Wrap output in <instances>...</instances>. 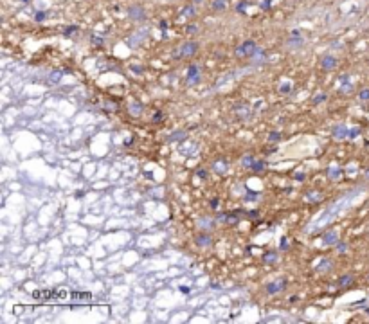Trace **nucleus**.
<instances>
[{"instance_id": "nucleus-36", "label": "nucleus", "mask_w": 369, "mask_h": 324, "mask_svg": "<svg viewBox=\"0 0 369 324\" xmlns=\"http://www.w3.org/2000/svg\"><path fill=\"white\" fill-rule=\"evenodd\" d=\"M245 7H247V2L241 0V2H238V6H236V11L238 13H245Z\"/></svg>"}, {"instance_id": "nucleus-53", "label": "nucleus", "mask_w": 369, "mask_h": 324, "mask_svg": "<svg viewBox=\"0 0 369 324\" xmlns=\"http://www.w3.org/2000/svg\"><path fill=\"white\" fill-rule=\"evenodd\" d=\"M24 2H27V0H24Z\"/></svg>"}, {"instance_id": "nucleus-23", "label": "nucleus", "mask_w": 369, "mask_h": 324, "mask_svg": "<svg viewBox=\"0 0 369 324\" xmlns=\"http://www.w3.org/2000/svg\"><path fill=\"white\" fill-rule=\"evenodd\" d=\"M324 101H328V96L324 94V92H320V94L313 96V99H312V103H313V105H322Z\"/></svg>"}, {"instance_id": "nucleus-46", "label": "nucleus", "mask_w": 369, "mask_h": 324, "mask_svg": "<svg viewBox=\"0 0 369 324\" xmlns=\"http://www.w3.org/2000/svg\"><path fill=\"white\" fill-rule=\"evenodd\" d=\"M304 177H306L304 173H295V178H297V180H304Z\"/></svg>"}, {"instance_id": "nucleus-25", "label": "nucleus", "mask_w": 369, "mask_h": 324, "mask_svg": "<svg viewBox=\"0 0 369 324\" xmlns=\"http://www.w3.org/2000/svg\"><path fill=\"white\" fill-rule=\"evenodd\" d=\"M277 259H279V258H277V254H275V252H267L265 256H263V261H265V263H275Z\"/></svg>"}, {"instance_id": "nucleus-6", "label": "nucleus", "mask_w": 369, "mask_h": 324, "mask_svg": "<svg viewBox=\"0 0 369 324\" xmlns=\"http://www.w3.org/2000/svg\"><path fill=\"white\" fill-rule=\"evenodd\" d=\"M286 45H288V47H292V49L303 47V45H304V38L301 36V33H299V31H292L290 38L286 40Z\"/></svg>"}, {"instance_id": "nucleus-49", "label": "nucleus", "mask_w": 369, "mask_h": 324, "mask_svg": "<svg viewBox=\"0 0 369 324\" xmlns=\"http://www.w3.org/2000/svg\"><path fill=\"white\" fill-rule=\"evenodd\" d=\"M258 216V211H250V218H256Z\"/></svg>"}, {"instance_id": "nucleus-15", "label": "nucleus", "mask_w": 369, "mask_h": 324, "mask_svg": "<svg viewBox=\"0 0 369 324\" xmlns=\"http://www.w3.org/2000/svg\"><path fill=\"white\" fill-rule=\"evenodd\" d=\"M186 139H187V133L184 131V130H175V131L168 137V141L173 142V141H186Z\"/></svg>"}, {"instance_id": "nucleus-38", "label": "nucleus", "mask_w": 369, "mask_h": 324, "mask_svg": "<svg viewBox=\"0 0 369 324\" xmlns=\"http://www.w3.org/2000/svg\"><path fill=\"white\" fill-rule=\"evenodd\" d=\"M337 248H338V252L342 254V252H346V250H348V243H342V241H338V243H337Z\"/></svg>"}, {"instance_id": "nucleus-34", "label": "nucleus", "mask_w": 369, "mask_h": 324, "mask_svg": "<svg viewBox=\"0 0 369 324\" xmlns=\"http://www.w3.org/2000/svg\"><path fill=\"white\" fill-rule=\"evenodd\" d=\"M92 43H94L96 47H101V45L105 43V40H103V38H99V36H92Z\"/></svg>"}, {"instance_id": "nucleus-35", "label": "nucleus", "mask_w": 369, "mask_h": 324, "mask_svg": "<svg viewBox=\"0 0 369 324\" xmlns=\"http://www.w3.org/2000/svg\"><path fill=\"white\" fill-rule=\"evenodd\" d=\"M164 119V115H162V112H155L153 113V123H160Z\"/></svg>"}, {"instance_id": "nucleus-52", "label": "nucleus", "mask_w": 369, "mask_h": 324, "mask_svg": "<svg viewBox=\"0 0 369 324\" xmlns=\"http://www.w3.org/2000/svg\"><path fill=\"white\" fill-rule=\"evenodd\" d=\"M365 313H367V315H369V308H367V310H365Z\"/></svg>"}, {"instance_id": "nucleus-14", "label": "nucleus", "mask_w": 369, "mask_h": 324, "mask_svg": "<svg viewBox=\"0 0 369 324\" xmlns=\"http://www.w3.org/2000/svg\"><path fill=\"white\" fill-rule=\"evenodd\" d=\"M331 267H333L331 259H320V261L317 263L315 270H317V272H328V270H331Z\"/></svg>"}, {"instance_id": "nucleus-2", "label": "nucleus", "mask_w": 369, "mask_h": 324, "mask_svg": "<svg viewBox=\"0 0 369 324\" xmlns=\"http://www.w3.org/2000/svg\"><path fill=\"white\" fill-rule=\"evenodd\" d=\"M196 51H198V45H196L195 41H186V43H182L180 47H178V51L173 54V58H175V60H180V58H189V56H195V54H196Z\"/></svg>"}, {"instance_id": "nucleus-17", "label": "nucleus", "mask_w": 369, "mask_h": 324, "mask_svg": "<svg viewBox=\"0 0 369 324\" xmlns=\"http://www.w3.org/2000/svg\"><path fill=\"white\" fill-rule=\"evenodd\" d=\"M265 58H267V52H265V49L258 47V49H256V52H254V56H252V61H254V63L258 65V63L265 61Z\"/></svg>"}, {"instance_id": "nucleus-18", "label": "nucleus", "mask_w": 369, "mask_h": 324, "mask_svg": "<svg viewBox=\"0 0 369 324\" xmlns=\"http://www.w3.org/2000/svg\"><path fill=\"white\" fill-rule=\"evenodd\" d=\"M63 70H52L51 74H49V83L51 85H56V83H60L61 81V78H63Z\"/></svg>"}, {"instance_id": "nucleus-7", "label": "nucleus", "mask_w": 369, "mask_h": 324, "mask_svg": "<svg viewBox=\"0 0 369 324\" xmlns=\"http://www.w3.org/2000/svg\"><path fill=\"white\" fill-rule=\"evenodd\" d=\"M128 16L131 18V20H144L146 18V13H144V7H141V6H131L130 9H128Z\"/></svg>"}, {"instance_id": "nucleus-3", "label": "nucleus", "mask_w": 369, "mask_h": 324, "mask_svg": "<svg viewBox=\"0 0 369 324\" xmlns=\"http://www.w3.org/2000/svg\"><path fill=\"white\" fill-rule=\"evenodd\" d=\"M256 49H258V45L252 41V40H247V41H243L240 47L236 49V56L238 58H252V56H254V52H256Z\"/></svg>"}, {"instance_id": "nucleus-27", "label": "nucleus", "mask_w": 369, "mask_h": 324, "mask_svg": "<svg viewBox=\"0 0 369 324\" xmlns=\"http://www.w3.org/2000/svg\"><path fill=\"white\" fill-rule=\"evenodd\" d=\"M238 213V211H236ZM236 213H232V214H227L225 216V223H229V225H236L238 222H240V218H238V214Z\"/></svg>"}, {"instance_id": "nucleus-4", "label": "nucleus", "mask_w": 369, "mask_h": 324, "mask_svg": "<svg viewBox=\"0 0 369 324\" xmlns=\"http://www.w3.org/2000/svg\"><path fill=\"white\" fill-rule=\"evenodd\" d=\"M186 79H187V83L189 85H196L200 79H202V68H200V65H189L187 67V76H186Z\"/></svg>"}, {"instance_id": "nucleus-26", "label": "nucleus", "mask_w": 369, "mask_h": 324, "mask_svg": "<svg viewBox=\"0 0 369 324\" xmlns=\"http://www.w3.org/2000/svg\"><path fill=\"white\" fill-rule=\"evenodd\" d=\"M353 283V277L349 275V274H346V275H342L340 279H338V286H348V285H351Z\"/></svg>"}, {"instance_id": "nucleus-40", "label": "nucleus", "mask_w": 369, "mask_h": 324, "mask_svg": "<svg viewBox=\"0 0 369 324\" xmlns=\"http://www.w3.org/2000/svg\"><path fill=\"white\" fill-rule=\"evenodd\" d=\"M340 90H342V92H351V90H353V86H351V85H349L348 81H346V83H344V85L340 86Z\"/></svg>"}, {"instance_id": "nucleus-37", "label": "nucleus", "mask_w": 369, "mask_h": 324, "mask_svg": "<svg viewBox=\"0 0 369 324\" xmlns=\"http://www.w3.org/2000/svg\"><path fill=\"white\" fill-rule=\"evenodd\" d=\"M78 31V25H70V27H67L65 29V36H70L72 33H76Z\"/></svg>"}, {"instance_id": "nucleus-22", "label": "nucleus", "mask_w": 369, "mask_h": 324, "mask_svg": "<svg viewBox=\"0 0 369 324\" xmlns=\"http://www.w3.org/2000/svg\"><path fill=\"white\" fill-rule=\"evenodd\" d=\"M279 92H281V94H285V96L290 94V92H292V81H283L279 85Z\"/></svg>"}, {"instance_id": "nucleus-5", "label": "nucleus", "mask_w": 369, "mask_h": 324, "mask_svg": "<svg viewBox=\"0 0 369 324\" xmlns=\"http://www.w3.org/2000/svg\"><path fill=\"white\" fill-rule=\"evenodd\" d=\"M285 288H286V281L285 279H275V281H270L267 285V293L275 295V293H281Z\"/></svg>"}, {"instance_id": "nucleus-43", "label": "nucleus", "mask_w": 369, "mask_h": 324, "mask_svg": "<svg viewBox=\"0 0 369 324\" xmlns=\"http://www.w3.org/2000/svg\"><path fill=\"white\" fill-rule=\"evenodd\" d=\"M196 177H198V178H207L205 169H198V171H196Z\"/></svg>"}, {"instance_id": "nucleus-39", "label": "nucleus", "mask_w": 369, "mask_h": 324, "mask_svg": "<svg viewBox=\"0 0 369 324\" xmlns=\"http://www.w3.org/2000/svg\"><path fill=\"white\" fill-rule=\"evenodd\" d=\"M218 207H220V198H213V200H211V209L216 211Z\"/></svg>"}, {"instance_id": "nucleus-21", "label": "nucleus", "mask_w": 369, "mask_h": 324, "mask_svg": "<svg viewBox=\"0 0 369 324\" xmlns=\"http://www.w3.org/2000/svg\"><path fill=\"white\" fill-rule=\"evenodd\" d=\"M252 164H254V157H252V155H245V157H241V166H243L245 169H250V168H252Z\"/></svg>"}, {"instance_id": "nucleus-16", "label": "nucleus", "mask_w": 369, "mask_h": 324, "mask_svg": "<svg viewBox=\"0 0 369 324\" xmlns=\"http://www.w3.org/2000/svg\"><path fill=\"white\" fill-rule=\"evenodd\" d=\"M198 227L203 229V230H209V229L214 227V220L213 218H200L198 220Z\"/></svg>"}, {"instance_id": "nucleus-47", "label": "nucleus", "mask_w": 369, "mask_h": 324, "mask_svg": "<svg viewBox=\"0 0 369 324\" xmlns=\"http://www.w3.org/2000/svg\"><path fill=\"white\" fill-rule=\"evenodd\" d=\"M268 6H270V0H263V4H261V7H263V9H268Z\"/></svg>"}, {"instance_id": "nucleus-31", "label": "nucleus", "mask_w": 369, "mask_h": 324, "mask_svg": "<svg viewBox=\"0 0 369 324\" xmlns=\"http://www.w3.org/2000/svg\"><path fill=\"white\" fill-rule=\"evenodd\" d=\"M182 15H184V16H193V15H195V7H193V6L184 7V9H182Z\"/></svg>"}, {"instance_id": "nucleus-45", "label": "nucleus", "mask_w": 369, "mask_h": 324, "mask_svg": "<svg viewBox=\"0 0 369 324\" xmlns=\"http://www.w3.org/2000/svg\"><path fill=\"white\" fill-rule=\"evenodd\" d=\"M196 31H198V27H196V25H189V27H187V33H191V34H193V33H196Z\"/></svg>"}, {"instance_id": "nucleus-12", "label": "nucleus", "mask_w": 369, "mask_h": 324, "mask_svg": "<svg viewBox=\"0 0 369 324\" xmlns=\"http://www.w3.org/2000/svg\"><path fill=\"white\" fill-rule=\"evenodd\" d=\"M195 241H196V245H198V247H203V248H205V247H211L213 238H211L209 234H198Z\"/></svg>"}, {"instance_id": "nucleus-42", "label": "nucleus", "mask_w": 369, "mask_h": 324, "mask_svg": "<svg viewBox=\"0 0 369 324\" xmlns=\"http://www.w3.org/2000/svg\"><path fill=\"white\" fill-rule=\"evenodd\" d=\"M358 133H360V130H358V128H351V130H349V139H355Z\"/></svg>"}, {"instance_id": "nucleus-20", "label": "nucleus", "mask_w": 369, "mask_h": 324, "mask_svg": "<svg viewBox=\"0 0 369 324\" xmlns=\"http://www.w3.org/2000/svg\"><path fill=\"white\" fill-rule=\"evenodd\" d=\"M141 36H142V33H137V34L130 36V38H128V45H130V47H139V43H141Z\"/></svg>"}, {"instance_id": "nucleus-9", "label": "nucleus", "mask_w": 369, "mask_h": 324, "mask_svg": "<svg viewBox=\"0 0 369 324\" xmlns=\"http://www.w3.org/2000/svg\"><path fill=\"white\" fill-rule=\"evenodd\" d=\"M331 137H335V139H346V137H349V128L346 126V124H337L331 130Z\"/></svg>"}, {"instance_id": "nucleus-1", "label": "nucleus", "mask_w": 369, "mask_h": 324, "mask_svg": "<svg viewBox=\"0 0 369 324\" xmlns=\"http://www.w3.org/2000/svg\"><path fill=\"white\" fill-rule=\"evenodd\" d=\"M355 195H358V191H353V193H348V195H344L338 202H335L333 203V207H328V209L322 213V216H319V218H315L310 225H308V229H306V232H313V230H317V229H320L322 225H326V223H330V220H333V218H337L338 214H340V211H344V209H348L349 207V203H351V200H353V196Z\"/></svg>"}, {"instance_id": "nucleus-11", "label": "nucleus", "mask_w": 369, "mask_h": 324, "mask_svg": "<svg viewBox=\"0 0 369 324\" xmlns=\"http://www.w3.org/2000/svg\"><path fill=\"white\" fill-rule=\"evenodd\" d=\"M128 112L133 115V117H139V115L144 112V105H142V103H139V101H133V103H130Z\"/></svg>"}, {"instance_id": "nucleus-8", "label": "nucleus", "mask_w": 369, "mask_h": 324, "mask_svg": "<svg viewBox=\"0 0 369 324\" xmlns=\"http://www.w3.org/2000/svg\"><path fill=\"white\" fill-rule=\"evenodd\" d=\"M337 67V58L331 56V54H326V56H322L320 60V68L322 70H331V68Z\"/></svg>"}, {"instance_id": "nucleus-28", "label": "nucleus", "mask_w": 369, "mask_h": 324, "mask_svg": "<svg viewBox=\"0 0 369 324\" xmlns=\"http://www.w3.org/2000/svg\"><path fill=\"white\" fill-rule=\"evenodd\" d=\"M265 166H267V164H265L263 160H254V164H252V168H250V169L258 173V171H263V169H265Z\"/></svg>"}, {"instance_id": "nucleus-41", "label": "nucleus", "mask_w": 369, "mask_h": 324, "mask_svg": "<svg viewBox=\"0 0 369 324\" xmlns=\"http://www.w3.org/2000/svg\"><path fill=\"white\" fill-rule=\"evenodd\" d=\"M45 16H47V15L40 11V13H36V15H34V20H36V22H41V20H45Z\"/></svg>"}, {"instance_id": "nucleus-10", "label": "nucleus", "mask_w": 369, "mask_h": 324, "mask_svg": "<svg viewBox=\"0 0 369 324\" xmlns=\"http://www.w3.org/2000/svg\"><path fill=\"white\" fill-rule=\"evenodd\" d=\"M322 243H324L326 247L337 245L338 243V232H337V230H328V232L322 236Z\"/></svg>"}, {"instance_id": "nucleus-33", "label": "nucleus", "mask_w": 369, "mask_h": 324, "mask_svg": "<svg viewBox=\"0 0 369 324\" xmlns=\"http://www.w3.org/2000/svg\"><path fill=\"white\" fill-rule=\"evenodd\" d=\"M130 68H131V72H135V74H144V68L141 65H130Z\"/></svg>"}, {"instance_id": "nucleus-13", "label": "nucleus", "mask_w": 369, "mask_h": 324, "mask_svg": "<svg viewBox=\"0 0 369 324\" xmlns=\"http://www.w3.org/2000/svg\"><path fill=\"white\" fill-rule=\"evenodd\" d=\"M342 173H344V169L342 168H338V166H330V169H328V177L331 178V180H338L340 177H342Z\"/></svg>"}, {"instance_id": "nucleus-24", "label": "nucleus", "mask_w": 369, "mask_h": 324, "mask_svg": "<svg viewBox=\"0 0 369 324\" xmlns=\"http://www.w3.org/2000/svg\"><path fill=\"white\" fill-rule=\"evenodd\" d=\"M225 7H227V0H214L213 2L214 11H225Z\"/></svg>"}, {"instance_id": "nucleus-48", "label": "nucleus", "mask_w": 369, "mask_h": 324, "mask_svg": "<svg viewBox=\"0 0 369 324\" xmlns=\"http://www.w3.org/2000/svg\"><path fill=\"white\" fill-rule=\"evenodd\" d=\"M180 292H184V293H189V288H186V286H180Z\"/></svg>"}, {"instance_id": "nucleus-51", "label": "nucleus", "mask_w": 369, "mask_h": 324, "mask_svg": "<svg viewBox=\"0 0 369 324\" xmlns=\"http://www.w3.org/2000/svg\"><path fill=\"white\" fill-rule=\"evenodd\" d=\"M365 177H367V180H369V169H367V171H365Z\"/></svg>"}, {"instance_id": "nucleus-19", "label": "nucleus", "mask_w": 369, "mask_h": 324, "mask_svg": "<svg viewBox=\"0 0 369 324\" xmlns=\"http://www.w3.org/2000/svg\"><path fill=\"white\" fill-rule=\"evenodd\" d=\"M320 200H322V195L320 193H317V191H308L306 193V202L308 203H317Z\"/></svg>"}, {"instance_id": "nucleus-30", "label": "nucleus", "mask_w": 369, "mask_h": 324, "mask_svg": "<svg viewBox=\"0 0 369 324\" xmlns=\"http://www.w3.org/2000/svg\"><path fill=\"white\" fill-rule=\"evenodd\" d=\"M279 139H281V133H279V131H270V135H268V142L275 144V142H279Z\"/></svg>"}, {"instance_id": "nucleus-32", "label": "nucleus", "mask_w": 369, "mask_h": 324, "mask_svg": "<svg viewBox=\"0 0 369 324\" xmlns=\"http://www.w3.org/2000/svg\"><path fill=\"white\" fill-rule=\"evenodd\" d=\"M358 99H360V101H369V88H365V90L360 92V94H358Z\"/></svg>"}, {"instance_id": "nucleus-44", "label": "nucleus", "mask_w": 369, "mask_h": 324, "mask_svg": "<svg viewBox=\"0 0 369 324\" xmlns=\"http://www.w3.org/2000/svg\"><path fill=\"white\" fill-rule=\"evenodd\" d=\"M286 248H288V240L283 238V240H281V250H286Z\"/></svg>"}, {"instance_id": "nucleus-29", "label": "nucleus", "mask_w": 369, "mask_h": 324, "mask_svg": "<svg viewBox=\"0 0 369 324\" xmlns=\"http://www.w3.org/2000/svg\"><path fill=\"white\" fill-rule=\"evenodd\" d=\"M214 171L220 173V175H225L227 173V166L223 164V162H214Z\"/></svg>"}, {"instance_id": "nucleus-50", "label": "nucleus", "mask_w": 369, "mask_h": 324, "mask_svg": "<svg viewBox=\"0 0 369 324\" xmlns=\"http://www.w3.org/2000/svg\"><path fill=\"white\" fill-rule=\"evenodd\" d=\"M193 2H195V4H200V2H203V0H193Z\"/></svg>"}]
</instances>
